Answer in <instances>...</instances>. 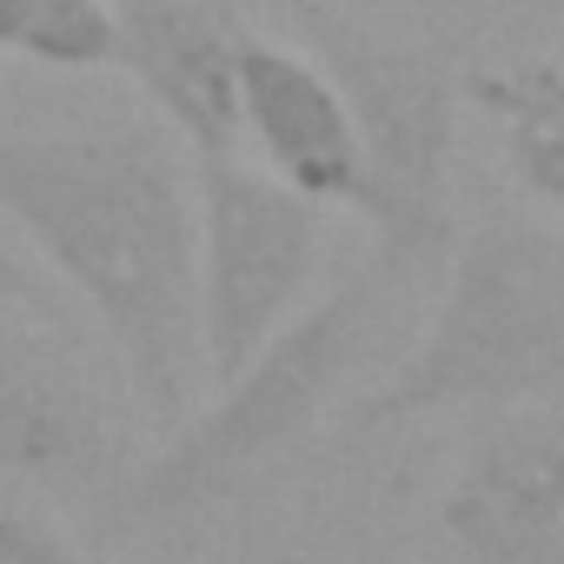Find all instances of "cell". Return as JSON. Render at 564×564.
<instances>
[{
	"instance_id": "cell-1",
	"label": "cell",
	"mask_w": 564,
	"mask_h": 564,
	"mask_svg": "<svg viewBox=\"0 0 564 564\" xmlns=\"http://www.w3.org/2000/svg\"><path fill=\"white\" fill-rule=\"evenodd\" d=\"M0 219L47 279L100 319L153 425H180L199 386L193 173L147 120L87 133H0Z\"/></svg>"
},
{
	"instance_id": "cell-2",
	"label": "cell",
	"mask_w": 564,
	"mask_h": 564,
	"mask_svg": "<svg viewBox=\"0 0 564 564\" xmlns=\"http://www.w3.org/2000/svg\"><path fill=\"white\" fill-rule=\"evenodd\" d=\"M518 405H564V239L524 213H485L458 226L432 319L346 405V425L399 432Z\"/></svg>"
},
{
	"instance_id": "cell-3",
	"label": "cell",
	"mask_w": 564,
	"mask_h": 564,
	"mask_svg": "<svg viewBox=\"0 0 564 564\" xmlns=\"http://www.w3.org/2000/svg\"><path fill=\"white\" fill-rule=\"evenodd\" d=\"M399 293L405 286L366 252L319 306H300L232 379H219L213 405L186 412L166 445L140 471H127L113 518L147 531L193 524L259 485L279 458H293L372 359L379 319Z\"/></svg>"
},
{
	"instance_id": "cell-4",
	"label": "cell",
	"mask_w": 564,
	"mask_h": 564,
	"mask_svg": "<svg viewBox=\"0 0 564 564\" xmlns=\"http://www.w3.org/2000/svg\"><path fill=\"white\" fill-rule=\"evenodd\" d=\"M293 28L352 107L359 153H366L359 219L372 232V259L399 286L445 272V252L458 239L452 153H458L465 87L452 80V67L432 47L372 34L346 21L339 8H319V0H293Z\"/></svg>"
},
{
	"instance_id": "cell-5",
	"label": "cell",
	"mask_w": 564,
	"mask_h": 564,
	"mask_svg": "<svg viewBox=\"0 0 564 564\" xmlns=\"http://www.w3.org/2000/svg\"><path fill=\"white\" fill-rule=\"evenodd\" d=\"M326 252V206L246 166L239 153H193V265H199V359L232 379L286 326Z\"/></svg>"
},
{
	"instance_id": "cell-6",
	"label": "cell",
	"mask_w": 564,
	"mask_h": 564,
	"mask_svg": "<svg viewBox=\"0 0 564 564\" xmlns=\"http://www.w3.org/2000/svg\"><path fill=\"white\" fill-rule=\"evenodd\" d=\"M0 478L61 505H120L127 438L61 319L0 306Z\"/></svg>"
},
{
	"instance_id": "cell-7",
	"label": "cell",
	"mask_w": 564,
	"mask_h": 564,
	"mask_svg": "<svg viewBox=\"0 0 564 564\" xmlns=\"http://www.w3.org/2000/svg\"><path fill=\"white\" fill-rule=\"evenodd\" d=\"M458 564H564V405L485 412L438 491Z\"/></svg>"
},
{
	"instance_id": "cell-8",
	"label": "cell",
	"mask_w": 564,
	"mask_h": 564,
	"mask_svg": "<svg viewBox=\"0 0 564 564\" xmlns=\"http://www.w3.org/2000/svg\"><path fill=\"white\" fill-rule=\"evenodd\" d=\"M239 127L259 147L265 173L319 206L359 213L366 199V153L346 94L306 47H279L246 28L239 47Z\"/></svg>"
},
{
	"instance_id": "cell-9",
	"label": "cell",
	"mask_w": 564,
	"mask_h": 564,
	"mask_svg": "<svg viewBox=\"0 0 564 564\" xmlns=\"http://www.w3.org/2000/svg\"><path fill=\"white\" fill-rule=\"evenodd\" d=\"M239 47L226 0H133L120 8V67L186 140V153H239Z\"/></svg>"
},
{
	"instance_id": "cell-10",
	"label": "cell",
	"mask_w": 564,
	"mask_h": 564,
	"mask_svg": "<svg viewBox=\"0 0 564 564\" xmlns=\"http://www.w3.org/2000/svg\"><path fill=\"white\" fill-rule=\"evenodd\" d=\"M14 61L54 67V74L120 67V8L113 0H34Z\"/></svg>"
},
{
	"instance_id": "cell-11",
	"label": "cell",
	"mask_w": 564,
	"mask_h": 564,
	"mask_svg": "<svg viewBox=\"0 0 564 564\" xmlns=\"http://www.w3.org/2000/svg\"><path fill=\"white\" fill-rule=\"evenodd\" d=\"M465 94L505 120V127H538V133H564V61H518V67H491L471 74Z\"/></svg>"
},
{
	"instance_id": "cell-12",
	"label": "cell",
	"mask_w": 564,
	"mask_h": 564,
	"mask_svg": "<svg viewBox=\"0 0 564 564\" xmlns=\"http://www.w3.org/2000/svg\"><path fill=\"white\" fill-rule=\"evenodd\" d=\"M0 564H87V557L28 485L0 478Z\"/></svg>"
},
{
	"instance_id": "cell-13",
	"label": "cell",
	"mask_w": 564,
	"mask_h": 564,
	"mask_svg": "<svg viewBox=\"0 0 564 564\" xmlns=\"http://www.w3.org/2000/svg\"><path fill=\"white\" fill-rule=\"evenodd\" d=\"M505 166H511V180H518L531 199H544V206L564 213V133L505 127Z\"/></svg>"
},
{
	"instance_id": "cell-14",
	"label": "cell",
	"mask_w": 564,
	"mask_h": 564,
	"mask_svg": "<svg viewBox=\"0 0 564 564\" xmlns=\"http://www.w3.org/2000/svg\"><path fill=\"white\" fill-rule=\"evenodd\" d=\"M0 306H21V313H41V319H61V293L41 265H28L8 239H0Z\"/></svg>"
},
{
	"instance_id": "cell-15",
	"label": "cell",
	"mask_w": 564,
	"mask_h": 564,
	"mask_svg": "<svg viewBox=\"0 0 564 564\" xmlns=\"http://www.w3.org/2000/svg\"><path fill=\"white\" fill-rule=\"evenodd\" d=\"M28 14H34V0H0V54H21Z\"/></svg>"
},
{
	"instance_id": "cell-16",
	"label": "cell",
	"mask_w": 564,
	"mask_h": 564,
	"mask_svg": "<svg viewBox=\"0 0 564 564\" xmlns=\"http://www.w3.org/2000/svg\"><path fill=\"white\" fill-rule=\"evenodd\" d=\"M113 8H133V0H113Z\"/></svg>"
}]
</instances>
